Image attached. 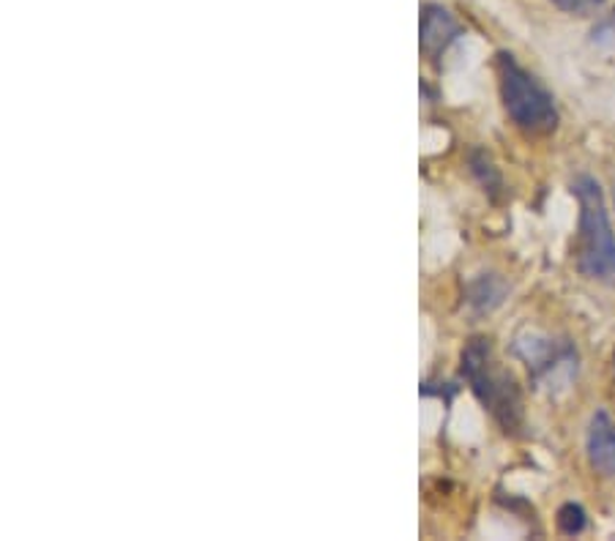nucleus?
I'll return each instance as SVG.
<instances>
[{"label": "nucleus", "instance_id": "7", "mask_svg": "<svg viewBox=\"0 0 615 541\" xmlns=\"http://www.w3.org/2000/svg\"><path fill=\"white\" fill-rule=\"evenodd\" d=\"M509 285L501 279V274H479L468 281L465 301L476 314H490L506 301Z\"/></svg>", "mask_w": 615, "mask_h": 541}, {"label": "nucleus", "instance_id": "11", "mask_svg": "<svg viewBox=\"0 0 615 541\" xmlns=\"http://www.w3.org/2000/svg\"><path fill=\"white\" fill-rule=\"evenodd\" d=\"M605 3L607 0H553V5H558V9L567 11V14H578V16L594 14V11H600Z\"/></svg>", "mask_w": 615, "mask_h": 541}, {"label": "nucleus", "instance_id": "8", "mask_svg": "<svg viewBox=\"0 0 615 541\" xmlns=\"http://www.w3.org/2000/svg\"><path fill=\"white\" fill-rule=\"evenodd\" d=\"M468 164H470V173L476 175V181H479L481 189H485V195L490 197L492 203H501L503 197H506V184H503L501 170L496 168L490 153H487L485 148H474L468 157Z\"/></svg>", "mask_w": 615, "mask_h": 541}, {"label": "nucleus", "instance_id": "4", "mask_svg": "<svg viewBox=\"0 0 615 541\" xmlns=\"http://www.w3.org/2000/svg\"><path fill=\"white\" fill-rule=\"evenodd\" d=\"M514 356L525 364L534 389L553 396L567 391L580 372V350L569 336L525 329L514 339Z\"/></svg>", "mask_w": 615, "mask_h": 541}, {"label": "nucleus", "instance_id": "2", "mask_svg": "<svg viewBox=\"0 0 615 541\" xmlns=\"http://www.w3.org/2000/svg\"><path fill=\"white\" fill-rule=\"evenodd\" d=\"M572 195L578 200L574 266L585 279L615 287V233L611 214H607L605 192L594 175L583 173L572 181Z\"/></svg>", "mask_w": 615, "mask_h": 541}, {"label": "nucleus", "instance_id": "9", "mask_svg": "<svg viewBox=\"0 0 615 541\" xmlns=\"http://www.w3.org/2000/svg\"><path fill=\"white\" fill-rule=\"evenodd\" d=\"M558 531L563 533V537H578V533L585 531V526H589V515H585V509L580 504H563L561 509H558Z\"/></svg>", "mask_w": 615, "mask_h": 541}, {"label": "nucleus", "instance_id": "12", "mask_svg": "<svg viewBox=\"0 0 615 541\" xmlns=\"http://www.w3.org/2000/svg\"><path fill=\"white\" fill-rule=\"evenodd\" d=\"M613 197H615V192H613Z\"/></svg>", "mask_w": 615, "mask_h": 541}, {"label": "nucleus", "instance_id": "1", "mask_svg": "<svg viewBox=\"0 0 615 541\" xmlns=\"http://www.w3.org/2000/svg\"><path fill=\"white\" fill-rule=\"evenodd\" d=\"M463 378L492 422L512 438L525 435V400L517 378L492 350L490 336H470L463 347Z\"/></svg>", "mask_w": 615, "mask_h": 541}, {"label": "nucleus", "instance_id": "5", "mask_svg": "<svg viewBox=\"0 0 615 541\" xmlns=\"http://www.w3.org/2000/svg\"><path fill=\"white\" fill-rule=\"evenodd\" d=\"M463 27L443 5L426 3L421 9V53L437 60L459 38Z\"/></svg>", "mask_w": 615, "mask_h": 541}, {"label": "nucleus", "instance_id": "6", "mask_svg": "<svg viewBox=\"0 0 615 541\" xmlns=\"http://www.w3.org/2000/svg\"><path fill=\"white\" fill-rule=\"evenodd\" d=\"M585 449H589V462L602 479L615 476V422L607 411H596L589 424V438H585Z\"/></svg>", "mask_w": 615, "mask_h": 541}, {"label": "nucleus", "instance_id": "10", "mask_svg": "<svg viewBox=\"0 0 615 541\" xmlns=\"http://www.w3.org/2000/svg\"><path fill=\"white\" fill-rule=\"evenodd\" d=\"M591 44L600 49H607V53H615V9L591 27Z\"/></svg>", "mask_w": 615, "mask_h": 541}, {"label": "nucleus", "instance_id": "3", "mask_svg": "<svg viewBox=\"0 0 615 541\" xmlns=\"http://www.w3.org/2000/svg\"><path fill=\"white\" fill-rule=\"evenodd\" d=\"M498 85H501V102L512 124L520 131L534 137L553 135L561 124L556 96L536 80L528 69L517 64L512 53L501 49L496 60Z\"/></svg>", "mask_w": 615, "mask_h": 541}]
</instances>
